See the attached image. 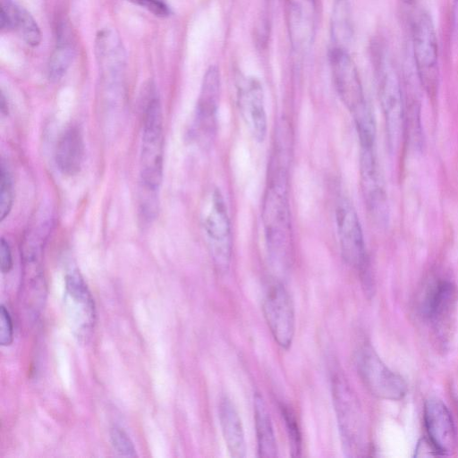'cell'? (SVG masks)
<instances>
[{
  "mask_svg": "<svg viewBox=\"0 0 458 458\" xmlns=\"http://www.w3.org/2000/svg\"><path fill=\"white\" fill-rule=\"evenodd\" d=\"M335 225L344 260L359 271L364 285L369 287L362 228L352 203L346 197L339 198L336 202Z\"/></svg>",
  "mask_w": 458,
  "mask_h": 458,
  "instance_id": "52a82bcc",
  "label": "cell"
},
{
  "mask_svg": "<svg viewBox=\"0 0 458 458\" xmlns=\"http://www.w3.org/2000/svg\"><path fill=\"white\" fill-rule=\"evenodd\" d=\"M262 310L275 341L281 348L289 349L295 333V312L291 295L283 284L275 282L268 287Z\"/></svg>",
  "mask_w": 458,
  "mask_h": 458,
  "instance_id": "30bf717a",
  "label": "cell"
},
{
  "mask_svg": "<svg viewBox=\"0 0 458 458\" xmlns=\"http://www.w3.org/2000/svg\"><path fill=\"white\" fill-rule=\"evenodd\" d=\"M110 440L114 450L121 456L135 457V446L129 435L119 426L110 428Z\"/></svg>",
  "mask_w": 458,
  "mask_h": 458,
  "instance_id": "484cf974",
  "label": "cell"
},
{
  "mask_svg": "<svg viewBox=\"0 0 458 458\" xmlns=\"http://www.w3.org/2000/svg\"><path fill=\"white\" fill-rule=\"evenodd\" d=\"M218 417L226 447L232 457L246 456V441L240 415L233 403L226 396L220 399Z\"/></svg>",
  "mask_w": 458,
  "mask_h": 458,
  "instance_id": "d6986e66",
  "label": "cell"
},
{
  "mask_svg": "<svg viewBox=\"0 0 458 458\" xmlns=\"http://www.w3.org/2000/svg\"><path fill=\"white\" fill-rule=\"evenodd\" d=\"M330 23L331 47L348 50L353 37L352 8L349 0H334Z\"/></svg>",
  "mask_w": 458,
  "mask_h": 458,
  "instance_id": "7402d4cb",
  "label": "cell"
},
{
  "mask_svg": "<svg viewBox=\"0 0 458 458\" xmlns=\"http://www.w3.org/2000/svg\"><path fill=\"white\" fill-rule=\"evenodd\" d=\"M412 50L417 75L427 94L434 98L438 89V47L430 15L421 11L412 26Z\"/></svg>",
  "mask_w": 458,
  "mask_h": 458,
  "instance_id": "8992f818",
  "label": "cell"
},
{
  "mask_svg": "<svg viewBox=\"0 0 458 458\" xmlns=\"http://www.w3.org/2000/svg\"><path fill=\"white\" fill-rule=\"evenodd\" d=\"M164 132L160 100L149 83L143 93V131L140 158L142 187L157 191L162 182Z\"/></svg>",
  "mask_w": 458,
  "mask_h": 458,
  "instance_id": "7a4b0ae2",
  "label": "cell"
},
{
  "mask_svg": "<svg viewBox=\"0 0 458 458\" xmlns=\"http://www.w3.org/2000/svg\"><path fill=\"white\" fill-rule=\"evenodd\" d=\"M74 58V48L64 38L59 41L52 53L48 65L47 74L52 81H58L67 72Z\"/></svg>",
  "mask_w": 458,
  "mask_h": 458,
  "instance_id": "603a6c76",
  "label": "cell"
},
{
  "mask_svg": "<svg viewBox=\"0 0 458 458\" xmlns=\"http://www.w3.org/2000/svg\"><path fill=\"white\" fill-rule=\"evenodd\" d=\"M424 423L428 438L441 455L454 451L456 434L451 413L437 398H429L424 403Z\"/></svg>",
  "mask_w": 458,
  "mask_h": 458,
  "instance_id": "2e32d148",
  "label": "cell"
},
{
  "mask_svg": "<svg viewBox=\"0 0 458 458\" xmlns=\"http://www.w3.org/2000/svg\"><path fill=\"white\" fill-rule=\"evenodd\" d=\"M253 407L259 456L276 457L278 449L272 420L264 399L259 393L254 395Z\"/></svg>",
  "mask_w": 458,
  "mask_h": 458,
  "instance_id": "44dd1931",
  "label": "cell"
},
{
  "mask_svg": "<svg viewBox=\"0 0 458 458\" xmlns=\"http://www.w3.org/2000/svg\"><path fill=\"white\" fill-rule=\"evenodd\" d=\"M237 103L241 116L252 138L262 142L267 135V120L263 88L254 77H246L237 84Z\"/></svg>",
  "mask_w": 458,
  "mask_h": 458,
  "instance_id": "9a60e30c",
  "label": "cell"
},
{
  "mask_svg": "<svg viewBox=\"0 0 458 458\" xmlns=\"http://www.w3.org/2000/svg\"><path fill=\"white\" fill-rule=\"evenodd\" d=\"M13 202V184L11 174L2 163L0 172V219L3 221L11 212Z\"/></svg>",
  "mask_w": 458,
  "mask_h": 458,
  "instance_id": "cb8c5ba5",
  "label": "cell"
},
{
  "mask_svg": "<svg viewBox=\"0 0 458 458\" xmlns=\"http://www.w3.org/2000/svg\"><path fill=\"white\" fill-rule=\"evenodd\" d=\"M458 2V0H456Z\"/></svg>",
  "mask_w": 458,
  "mask_h": 458,
  "instance_id": "4dcf8cb0",
  "label": "cell"
},
{
  "mask_svg": "<svg viewBox=\"0 0 458 458\" xmlns=\"http://www.w3.org/2000/svg\"><path fill=\"white\" fill-rule=\"evenodd\" d=\"M375 58L378 98L385 118L388 147L394 152L398 148L403 131L402 89L398 75L387 55L380 51Z\"/></svg>",
  "mask_w": 458,
  "mask_h": 458,
  "instance_id": "3957f363",
  "label": "cell"
},
{
  "mask_svg": "<svg viewBox=\"0 0 458 458\" xmlns=\"http://www.w3.org/2000/svg\"><path fill=\"white\" fill-rule=\"evenodd\" d=\"M315 0H289V33L295 52L310 50L315 35Z\"/></svg>",
  "mask_w": 458,
  "mask_h": 458,
  "instance_id": "e0dca14e",
  "label": "cell"
},
{
  "mask_svg": "<svg viewBox=\"0 0 458 458\" xmlns=\"http://www.w3.org/2000/svg\"><path fill=\"white\" fill-rule=\"evenodd\" d=\"M64 306L74 335L80 341L87 340L95 326L96 308L87 284L76 269L65 276Z\"/></svg>",
  "mask_w": 458,
  "mask_h": 458,
  "instance_id": "9c48e42d",
  "label": "cell"
},
{
  "mask_svg": "<svg viewBox=\"0 0 458 458\" xmlns=\"http://www.w3.org/2000/svg\"><path fill=\"white\" fill-rule=\"evenodd\" d=\"M220 89V72L212 65L202 80L193 123V135L204 147H208L216 134Z\"/></svg>",
  "mask_w": 458,
  "mask_h": 458,
  "instance_id": "8fae6325",
  "label": "cell"
},
{
  "mask_svg": "<svg viewBox=\"0 0 458 458\" xmlns=\"http://www.w3.org/2000/svg\"><path fill=\"white\" fill-rule=\"evenodd\" d=\"M331 381L333 404L344 452L347 456H356L361 451L364 440L360 407L342 374H335Z\"/></svg>",
  "mask_w": 458,
  "mask_h": 458,
  "instance_id": "5b68a950",
  "label": "cell"
},
{
  "mask_svg": "<svg viewBox=\"0 0 458 458\" xmlns=\"http://www.w3.org/2000/svg\"><path fill=\"white\" fill-rule=\"evenodd\" d=\"M0 27L17 31L30 46L36 47L41 41V32L33 17L12 0H1Z\"/></svg>",
  "mask_w": 458,
  "mask_h": 458,
  "instance_id": "ffe728a7",
  "label": "cell"
},
{
  "mask_svg": "<svg viewBox=\"0 0 458 458\" xmlns=\"http://www.w3.org/2000/svg\"><path fill=\"white\" fill-rule=\"evenodd\" d=\"M402 1H403V3H405V4H410L413 3V1H414V0H402Z\"/></svg>",
  "mask_w": 458,
  "mask_h": 458,
  "instance_id": "f546056e",
  "label": "cell"
},
{
  "mask_svg": "<svg viewBox=\"0 0 458 458\" xmlns=\"http://www.w3.org/2000/svg\"><path fill=\"white\" fill-rule=\"evenodd\" d=\"M84 157L83 137L76 126H70L60 136L55 148V163L64 175L77 174Z\"/></svg>",
  "mask_w": 458,
  "mask_h": 458,
  "instance_id": "ac0fdd59",
  "label": "cell"
},
{
  "mask_svg": "<svg viewBox=\"0 0 458 458\" xmlns=\"http://www.w3.org/2000/svg\"><path fill=\"white\" fill-rule=\"evenodd\" d=\"M13 341V325L8 310L2 305L0 308V344L9 346Z\"/></svg>",
  "mask_w": 458,
  "mask_h": 458,
  "instance_id": "4316f807",
  "label": "cell"
},
{
  "mask_svg": "<svg viewBox=\"0 0 458 458\" xmlns=\"http://www.w3.org/2000/svg\"><path fill=\"white\" fill-rule=\"evenodd\" d=\"M457 300L455 284L445 279L435 283L424 299L423 315L442 344H445L450 335Z\"/></svg>",
  "mask_w": 458,
  "mask_h": 458,
  "instance_id": "4fadbf2b",
  "label": "cell"
},
{
  "mask_svg": "<svg viewBox=\"0 0 458 458\" xmlns=\"http://www.w3.org/2000/svg\"><path fill=\"white\" fill-rule=\"evenodd\" d=\"M355 363L360 380L374 396L399 401L407 394L404 379L383 362L371 345L363 344L358 349Z\"/></svg>",
  "mask_w": 458,
  "mask_h": 458,
  "instance_id": "ba28073f",
  "label": "cell"
},
{
  "mask_svg": "<svg viewBox=\"0 0 458 458\" xmlns=\"http://www.w3.org/2000/svg\"><path fill=\"white\" fill-rule=\"evenodd\" d=\"M289 438L292 456H299L301 452V436L295 416L287 405H280Z\"/></svg>",
  "mask_w": 458,
  "mask_h": 458,
  "instance_id": "d4e9b609",
  "label": "cell"
},
{
  "mask_svg": "<svg viewBox=\"0 0 458 458\" xmlns=\"http://www.w3.org/2000/svg\"><path fill=\"white\" fill-rule=\"evenodd\" d=\"M139 4L159 17L169 15L170 9L165 0H128Z\"/></svg>",
  "mask_w": 458,
  "mask_h": 458,
  "instance_id": "83f0119b",
  "label": "cell"
},
{
  "mask_svg": "<svg viewBox=\"0 0 458 458\" xmlns=\"http://www.w3.org/2000/svg\"><path fill=\"white\" fill-rule=\"evenodd\" d=\"M329 63L335 90L350 113L353 115L369 106L357 67L348 50L331 47Z\"/></svg>",
  "mask_w": 458,
  "mask_h": 458,
  "instance_id": "7c38bea8",
  "label": "cell"
},
{
  "mask_svg": "<svg viewBox=\"0 0 458 458\" xmlns=\"http://www.w3.org/2000/svg\"><path fill=\"white\" fill-rule=\"evenodd\" d=\"M360 171L367 208L377 222L383 224L387 219V199L375 146L360 147Z\"/></svg>",
  "mask_w": 458,
  "mask_h": 458,
  "instance_id": "5bb4252c",
  "label": "cell"
},
{
  "mask_svg": "<svg viewBox=\"0 0 458 458\" xmlns=\"http://www.w3.org/2000/svg\"><path fill=\"white\" fill-rule=\"evenodd\" d=\"M0 262L1 271L4 274L9 273L13 268V256L10 245L5 239H1L0 244Z\"/></svg>",
  "mask_w": 458,
  "mask_h": 458,
  "instance_id": "f1b7e54d",
  "label": "cell"
},
{
  "mask_svg": "<svg viewBox=\"0 0 458 458\" xmlns=\"http://www.w3.org/2000/svg\"><path fill=\"white\" fill-rule=\"evenodd\" d=\"M279 149L268 166L261 220L267 253L274 267L288 268L293 255V230L289 202L288 167Z\"/></svg>",
  "mask_w": 458,
  "mask_h": 458,
  "instance_id": "6da1fadb",
  "label": "cell"
},
{
  "mask_svg": "<svg viewBox=\"0 0 458 458\" xmlns=\"http://www.w3.org/2000/svg\"><path fill=\"white\" fill-rule=\"evenodd\" d=\"M201 221L215 266L225 273L232 259V229L227 206L218 188L208 195Z\"/></svg>",
  "mask_w": 458,
  "mask_h": 458,
  "instance_id": "277c9868",
  "label": "cell"
}]
</instances>
